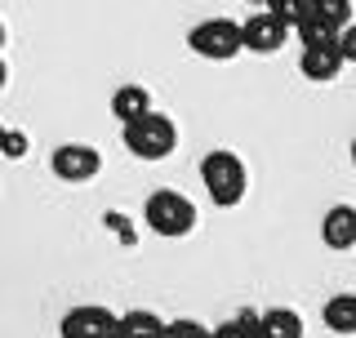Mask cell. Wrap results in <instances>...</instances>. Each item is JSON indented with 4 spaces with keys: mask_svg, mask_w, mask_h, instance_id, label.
I'll use <instances>...</instances> for the list:
<instances>
[{
    "mask_svg": "<svg viewBox=\"0 0 356 338\" xmlns=\"http://www.w3.org/2000/svg\"><path fill=\"white\" fill-rule=\"evenodd\" d=\"M49 169L63 183H89L103 169V156H98V147H89V143H63V147H54Z\"/></svg>",
    "mask_w": 356,
    "mask_h": 338,
    "instance_id": "cell-6",
    "label": "cell"
},
{
    "mask_svg": "<svg viewBox=\"0 0 356 338\" xmlns=\"http://www.w3.org/2000/svg\"><path fill=\"white\" fill-rule=\"evenodd\" d=\"M200 183H205V196L214 200L218 209H236L245 200V187H250V169H245V161L236 152L214 147L200 161Z\"/></svg>",
    "mask_w": 356,
    "mask_h": 338,
    "instance_id": "cell-1",
    "label": "cell"
},
{
    "mask_svg": "<svg viewBox=\"0 0 356 338\" xmlns=\"http://www.w3.org/2000/svg\"><path fill=\"white\" fill-rule=\"evenodd\" d=\"M209 338H259V312H236L232 321H222V325H214L209 330Z\"/></svg>",
    "mask_w": 356,
    "mask_h": 338,
    "instance_id": "cell-14",
    "label": "cell"
},
{
    "mask_svg": "<svg viewBox=\"0 0 356 338\" xmlns=\"http://www.w3.org/2000/svg\"><path fill=\"white\" fill-rule=\"evenodd\" d=\"M352 165H356V138H352Z\"/></svg>",
    "mask_w": 356,
    "mask_h": 338,
    "instance_id": "cell-22",
    "label": "cell"
},
{
    "mask_svg": "<svg viewBox=\"0 0 356 338\" xmlns=\"http://www.w3.org/2000/svg\"><path fill=\"white\" fill-rule=\"evenodd\" d=\"M298 72H303L307 81H316V85L334 81V76L343 72L339 40H334V45H303V54H298Z\"/></svg>",
    "mask_w": 356,
    "mask_h": 338,
    "instance_id": "cell-9",
    "label": "cell"
},
{
    "mask_svg": "<svg viewBox=\"0 0 356 338\" xmlns=\"http://www.w3.org/2000/svg\"><path fill=\"white\" fill-rule=\"evenodd\" d=\"M294 31H298V40H303V45H334V40H339V27L325 22V18H316V14H307Z\"/></svg>",
    "mask_w": 356,
    "mask_h": 338,
    "instance_id": "cell-15",
    "label": "cell"
},
{
    "mask_svg": "<svg viewBox=\"0 0 356 338\" xmlns=\"http://www.w3.org/2000/svg\"><path fill=\"white\" fill-rule=\"evenodd\" d=\"M339 54H343V63H356V22H348L339 31Z\"/></svg>",
    "mask_w": 356,
    "mask_h": 338,
    "instance_id": "cell-19",
    "label": "cell"
},
{
    "mask_svg": "<svg viewBox=\"0 0 356 338\" xmlns=\"http://www.w3.org/2000/svg\"><path fill=\"white\" fill-rule=\"evenodd\" d=\"M5 81H9V67H5V58H0V89H5Z\"/></svg>",
    "mask_w": 356,
    "mask_h": 338,
    "instance_id": "cell-20",
    "label": "cell"
},
{
    "mask_svg": "<svg viewBox=\"0 0 356 338\" xmlns=\"http://www.w3.org/2000/svg\"><path fill=\"white\" fill-rule=\"evenodd\" d=\"M165 338H209V325H200L192 316H178V321H165Z\"/></svg>",
    "mask_w": 356,
    "mask_h": 338,
    "instance_id": "cell-18",
    "label": "cell"
},
{
    "mask_svg": "<svg viewBox=\"0 0 356 338\" xmlns=\"http://www.w3.org/2000/svg\"><path fill=\"white\" fill-rule=\"evenodd\" d=\"M307 14L325 18V22H334V27L343 31L352 22V0H307Z\"/></svg>",
    "mask_w": 356,
    "mask_h": 338,
    "instance_id": "cell-16",
    "label": "cell"
},
{
    "mask_svg": "<svg viewBox=\"0 0 356 338\" xmlns=\"http://www.w3.org/2000/svg\"><path fill=\"white\" fill-rule=\"evenodd\" d=\"M250 5H267V0H250Z\"/></svg>",
    "mask_w": 356,
    "mask_h": 338,
    "instance_id": "cell-23",
    "label": "cell"
},
{
    "mask_svg": "<svg viewBox=\"0 0 356 338\" xmlns=\"http://www.w3.org/2000/svg\"><path fill=\"white\" fill-rule=\"evenodd\" d=\"M187 49L200 54V58H209V63L236 58V54L245 49L241 22H232V18H205V22H196V27L187 31Z\"/></svg>",
    "mask_w": 356,
    "mask_h": 338,
    "instance_id": "cell-4",
    "label": "cell"
},
{
    "mask_svg": "<svg viewBox=\"0 0 356 338\" xmlns=\"http://www.w3.org/2000/svg\"><path fill=\"white\" fill-rule=\"evenodd\" d=\"M321 321L334 334H356V294H334L325 307H321Z\"/></svg>",
    "mask_w": 356,
    "mask_h": 338,
    "instance_id": "cell-12",
    "label": "cell"
},
{
    "mask_svg": "<svg viewBox=\"0 0 356 338\" xmlns=\"http://www.w3.org/2000/svg\"><path fill=\"white\" fill-rule=\"evenodd\" d=\"M143 111H152V94L143 85H120L116 94H111V116L125 125V120L134 116H143Z\"/></svg>",
    "mask_w": 356,
    "mask_h": 338,
    "instance_id": "cell-11",
    "label": "cell"
},
{
    "mask_svg": "<svg viewBox=\"0 0 356 338\" xmlns=\"http://www.w3.org/2000/svg\"><path fill=\"white\" fill-rule=\"evenodd\" d=\"M116 338H165V321L156 316V312H147V307H134V312L120 316Z\"/></svg>",
    "mask_w": 356,
    "mask_h": 338,
    "instance_id": "cell-13",
    "label": "cell"
},
{
    "mask_svg": "<svg viewBox=\"0 0 356 338\" xmlns=\"http://www.w3.org/2000/svg\"><path fill=\"white\" fill-rule=\"evenodd\" d=\"M5 40H9V31H5V22H0V49H5Z\"/></svg>",
    "mask_w": 356,
    "mask_h": 338,
    "instance_id": "cell-21",
    "label": "cell"
},
{
    "mask_svg": "<svg viewBox=\"0 0 356 338\" xmlns=\"http://www.w3.org/2000/svg\"><path fill=\"white\" fill-rule=\"evenodd\" d=\"M321 241L334 254L356 250V205H330L325 218H321Z\"/></svg>",
    "mask_w": 356,
    "mask_h": 338,
    "instance_id": "cell-8",
    "label": "cell"
},
{
    "mask_svg": "<svg viewBox=\"0 0 356 338\" xmlns=\"http://www.w3.org/2000/svg\"><path fill=\"white\" fill-rule=\"evenodd\" d=\"M259 338H303V316L294 307L259 312Z\"/></svg>",
    "mask_w": 356,
    "mask_h": 338,
    "instance_id": "cell-10",
    "label": "cell"
},
{
    "mask_svg": "<svg viewBox=\"0 0 356 338\" xmlns=\"http://www.w3.org/2000/svg\"><path fill=\"white\" fill-rule=\"evenodd\" d=\"M143 223H147L156 236H165V241H178V236L196 232V205L183 191L161 187V191H152L147 205H143Z\"/></svg>",
    "mask_w": 356,
    "mask_h": 338,
    "instance_id": "cell-3",
    "label": "cell"
},
{
    "mask_svg": "<svg viewBox=\"0 0 356 338\" xmlns=\"http://www.w3.org/2000/svg\"><path fill=\"white\" fill-rule=\"evenodd\" d=\"M120 330V316L107 307H98V303H81V307H72L58 325L63 338H116Z\"/></svg>",
    "mask_w": 356,
    "mask_h": 338,
    "instance_id": "cell-5",
    "label": "cell"
},
{
    "mask_svg": "<svg viewBox=\"0 0 356 338\" xmlns=\"http://www.w3.org/2000/svg\"><path fill=\"white\" fill-rule=\"evenodd\" d=\"M267 9L281 22H289V27H298V22L307 18V0H267Z\"/></svg>",
    "mask_w": 356,
    "mask_h": 338,
    "instance_id": "cell-17",
    "label": "cell"
},
{
    "mask_svg": "<svg viewBox=\"0 0 356 338\" xmlns=\"http://www.w3.org/2000/svg\"><path fill=\"white\" fill-rule=\"evenodd\" d=\"M289 31H294V27L281 22L272 9H259V14H250L241 22V36H245V49H250V54H276L289 40Z\"/></svg>",
    "mask_w": 356,
    "mask_h": 338,
    "instance_id": "cell-7",
    "label": "cell"
},
{
    "mask_svg": "<svg viewBox=\"0 0 356 338\" xmlns=\"http://www.w3.org/2000/svg\"><path fill=\"white\" fill-rule=\"evenodd\" d=\"M120 138H125L129 156H138V161H165V156H174L178 147V125L165 111H143V116H134L120 125Z\"/></svg>",
    "mask_w": 356,
    "mask_h": 338,
    "instance_id": "cell-2",
    "label": "cell"
}]
</instances>
